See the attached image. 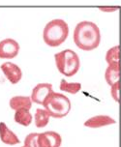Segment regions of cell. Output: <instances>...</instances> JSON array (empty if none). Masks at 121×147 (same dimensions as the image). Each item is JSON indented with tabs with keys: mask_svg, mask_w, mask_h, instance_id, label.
<instances>
[{
	"mask_svg": "<svg viewBox=\"0 0 121 147\" xmlns=\"http://www.w3.org/2000/svg\"><path fill=\"white\" fill-rule=\"evenodd\" d=\"M74 42L81 51H91L101 43V31L98 25L92 22L83 20L78 23L74 30Z\"/></svg>",
	"mask_w": 121,
	"mask_h": 147,
	"instance_id": "obj_1",
	"label": "cell"
},
{
	"mask_svg": "<svg viewBox=\"0 0 121 147\" xmlns=\"http://www.w3.org/2000/svg\"><path fill=\"white\" fill-rule=\"evenodd\" d=\"M69 36V25L62 18H54L46 24L43 31V39L47 46L59 47Z\"/></svg>",
	"mask_w": 121,
	"mask_h": 147,
	"instance_id": "obj_2",
	"label": "cell"
},
{
	"mask_svg": "<svg viewBox=\"0 0 121 147\" xmlns=\"http://www.w3.org/2000/svg\"><path fill=\"white\" fill-rule=\"evenodd\" d=\"M55 65L61 75L65 77H73L80 68V59L77 52L70 49H64L54 54Z\"/></svg>",
	"mask_w": 121,
	"mask_h": 147,
	"instance_id": "obj_3",
	"label": "cell"
},
{
	"mask_svg": "<svg viewBox=\"0 0 121 147\" xmlns=\"http://www.w3.org/2000/svg\"><path fill=\"white\" fill-rule=\"evenodd\" d=\"M43 106L51 117L63 118L69 114L72 104L67 96L52 91L44 101Z\"/></svg>",
	"mask_w": 121,
	"mask_h": 147,
	"instance_id": "obj_4",
	"label": "cell"
},
{
	"mask_svg": "<svg viewBox=\"0 0 121 147\" xmlns=\"http://www.w3.org/2000/svg\"><path fill=\"white\" fill-rule=\"evenodd\" d=\"M20 44L14 39L7 38L0 41V58L13 59L18 56L20 52Z\"/></svg>",
	"mask_w": 121,
	"mask_h": 147,
	"instance_id": "obj_5",
	"label": "cell"
},
{
	"mask_svg": "<svg viewBox=\"0 0 121 147\" xmlns=\"http://www.w3.org/2000/svg\"><path fill=\"white\" fill-rule=\"evenodd\" d=\"M37 143L38 147H60L62 143V138L58 133L49 131L38 134Z\"/></svg>",
	"mask_w": 121,
	"mask_h": 147,
	"instance_id": "obj_6",
	"label": "cell"
},
{
	"mask_svg": "<svg viewBox=\"0 0 121 147\" xmlns=\"http://www.w3.org/2000/svg\"><path fill=\"white\" fill-rule=\"evenodd\" d=\"M2 73L12 84H17L22 78V69L13 62H5L0 66Z\"/></svg>",
	"mask_w": 121,
	"mask_h": 147,
	"instance_id": "obj_7",
	"label": "cell"
},
{
	"mask_svg": "<svg viewBox=\"0 0 121 147\" xmlns=\"http://www.w3.org/2000/svg\"><path fill=\"white\" fill-rule=\"evenodd\" d=\"M52 91L53 90H52L51 83H39V84H37L32 89L31 96H30L31 101H32V103L43 105L46 98Z\"/></svg>",
	"mask_w": 121,
	"mask_h": 147,
	"instance_id": "obj_8",
	"label": "cell"
},
{
	"mask_svg": "<svg viewBox=\"0 0 121 147\" xmlns=\"http://www.w3.org/2000/svg\"><path fill=\"white\" fill-rule=\"evenodd\" d=\"M116 121L109 115H96V116H93L86 120L84 122V126L87 128L98 129L105 127V126L114 125Z\"/></svg>",
	"mask_w": 121,
	"mask_h": 147,
	"instance_id": "obj_9",
	"label": "cell"
},
{
	"mask_svg": "<svg viewBox=\"0 0 121 147\" xmlns=\"http://www.w3.org/2000/svg\"><path fill=\"white\" fill-rule=\"evenodd\" d=\"M0 140L7 145H16L20 142L18 136L12 130H10L4 122H0Z\"/></svg>",
	"mask_w": 121,
	"mask_h": 147,
	"instance_id": "obj_10",
	"label": "cell"
},
{
	"mask_svg": "<svg viewBox=\"0 0 121 147\" xmlns=\"http://www.w3.org/2000/svg\"><path fill=\"white\" fill-rule=\"evenodd\" d=\"M9 106L12 109L18 110V109H29L32 107V101L31 98L28 96H15L10 100Z\"/></svg>",
	"mask_w": 121,
	"mask_h": 147,
	"instance_id": "obj_11",
	"label": "cell"
},
{
	"mask_svg": "<svg viewBox=\"0 0 121 147\" xmlns=\"http://www.w3.org/2000/svg\"><path fill=\"white\" fill-rule=\"evenodd\" d=\"M15 122L18 123V124L24 126V127H27L29 126L31 123H32V114L30 113L29 109H18L15 110Z\"/></svg>",
	"mask_w": 121,
	"mask_h": 147,
	"instance_id": "obj_12",
	"label": "cell"
},
{
	"mask_svg": "<svg viewBox=\"0 0 121 147\" xmlns=\"http://www.w3.org/2000/svg\"><path fill=\"white\" fill-rule=\"evenodd\" d=\"M120 77V64L119 65H109L105 72V78L107 83L112 86L114 83L119 81Z\"/></svg>",
	"mask_w": 121,
	"mask_h": 147,
	"instance_id": "obj_13",
	"label": "cell"
},
{
	"mask_svg": "<svg viewBox=\"0 0 121 147\" xmlns=\"http://www.w3.org/2000/svg\"><path fill=\"white\" fill-rule=\"evenodd\" d=\"M49 118L51 115L46 109H37L35 112V116H34V120H35V125L37 128H45L49 122Z\"/></svg>",
	"mask_w": 121,
	"mask_h": 147,
	"instance_id": "obj_14",
	"label": "cell"
},
{
	"mask_svg": "<svg viewBox=\"0 0 121 147\" xmlns=\"http://www.w3.org/2000/svg\"><path fill=\"white\" fill-rule=\"evenodd\" d=\"M60 90L70 94H77L80 91L81 84L80 82H68L67 80H61L59 85Z\"/></svg>",
	"mask_w": 121,
	"mask_h": 147,
	"instance_id": "obj_15",
	"label": "cell"
},
{
	"mask_svg": "<svg viewBox=\"0 0 121 147\" xmlns=\"http://www.w3.org/2000/svg\"><path fill=\"white\" fill-rule=\"evenodd\" d=\"M119 51L120 47L114 46L110 48L106 53V61L109 65H119Z\"/></svg>",
	"mask_w": 121,
	"mask_h": 147,
	"instance_id": "obj_16",
	"label": "cell"
},
{
	"mask_svg": "<svg viewBox=\"0 0 121 147\" xmlns=\"http://www.w3.org/2000/svg\"><path fill=\"white\" fill-rule=\"evenodd\" d=\"M37 138H38V133L29 134L24 140V146L25 147H38Z\"/></svg>",
	"mask_w": 121,
	"mask_h": 147,
	"instance_id": "obj_17",
	"label": "cell"
},
{
	"mask_svg": "<svg viewBox=\"0 0 121 147\" xmlns=\"http://www.w3.org/2000/svg\"><path fill=\"white\" fill-rule=\"evenodd\" d=\"M119 89H120V83L119 81L114 83L112 86H110V94H112V97L114 98L115 102H117L119 104L120 102V97H119Z\"/></svg>",
	"mask_w": 121,
	"mask_h": 147,
	"instance_id": "obj_18",
	"label": "cell"
},
{
	"mask_svg": "<svg viewBox=\"0 0 121 147\" xmlns=\"http://www.w3.org/2000/svg\"><path fill=\"white\" fill-rule=\"evenodd\" d=\"M102 12H114L119 9V7H99Z\"/></svg>",
	"mask_w": 121,
	"mask_h": 147,
	"instance_id": "obj_19",
	"label": "cell"
},
{
	"mask_svg": "<svg viewBox=\"0 0 121 147\" xmlns=\"http://www.w3.org/2000/svg\"><path fill=\"white\" fill-rule=\"evenodd\" d=\"M22 147H25V146H22Z\"/></svg>",
	"mask_w": 121,
	"mask_h": 147,
	"instance_id": "obj_20",
	"label": "cell"
}]
</instances>
